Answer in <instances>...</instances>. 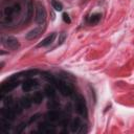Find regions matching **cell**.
I'll list each match as a JSON object with an SVG mask.
<instances>
[{"instance_id":"obj_1","label":"cell","mask_w":134,"mask_h":134,"mask_svg":"<svg viewBox=\"0 0 134 134\" xmlns=\"http://www.w3.org/2000/svg\"><path fill=\"white\" fill-rule=\"evenodd\" d=\"M53 83L55 84L57 88L59 89V91L61 92L62 95H64V96H69V95L72 94V92H73L72 87H71L66 81L60 79V80H54Z\"/></svg>"},{"instance_id":"obj_2","label":"cell","mask_w":134,"mask_h":134,"mask_svg":"<svg viewBox=\"0 0 134 134\" xmlns=\"http://www.w3.org/2000/svg\"><path fill=\"white\" fill-rule=\"evenodd\" d=\"M18 85H19V82H18V80H17L15 76L12 77V79H9L7 82H5V83H3V84L1 85V87H0V93H1V95L4 94V93H6V92L12 91V90L15 89Z\"/></svg>"},{"instance_id":"obj_3","label":"cell","mask_w":134,"mask_h":134,"mask_svg":"<svg viewBox=\"0 0 134 134\" xmlns=\"http://www.w3.org/2000/svg\"><path fill=\"white\" fill-rule=\"evenodd\" d=\"M75 109L77 111V113L83 116V117H87V106L85 103V99L82 95H77L76 99H75Z\"/></svg>"},{"instance_id":"obj_4","label":"cell","mask_w":134,"mask_h":134,"mask_svg":"<svg viewBox=\"0 0 134 134\" xmlns=\"http://www.w3.org/2000/svg\"><path fill=\"white\" fill-rule=\"evenodd\" d=\"M35 20L38 24H43L45 21H46V12L44 9V7L40 4L37 5V8H36V17H35Z\"/></svg>"},{"instance_id":"obj_5","label":"cell","mask_w":134,"mask_h":134,"mask_svg":"<svg viewBox=\"0 0 134 134\" xmlns=\"http://www.w3.org/2000/svg\"><path fill=\"white\" fill-rule=\"evenodd\" d=\"M39 87V84L36 80H32V79H28L26 81L23 82L22 84V90L25 91V92H28V91H31L32 89Z\"/></svg>"},{"instance_id":"obj_6","label":"cell","mask_w":134,"mask_h":134,"mask_svg":"<svg viewBox=\"0 0 134 134\" xmlns=\"http://www.w3.org/2000/svg\"><path fill=\"white\" fill-rule=\"evenodd\" d=\"M4 44L12 50H17L19 47H20V44H19V41L15 38V37H12V36H8L6 37L5 39V42Z\"/></svg>"},{"instance_id":"obj_7","label":"cell","mask_w":134,"mask_h":134,"mask_svg":"<svg viewBox=\"0 0 134 134\" xmlns=\"http://www.w3.org/2000/svg\"><path fill=\"white\" fill-rule=\"evenodd\" d=\"M39 131L42 133H46V134H53L55 132V129L52 125L48 122H42L39 125Z\"/></svg>"},{"instance_id":"obj_8","label":"cell","mask_w":134,"mask_h":134,"mask_svg":"<svg viewBox=\"0 0 134 134\" xmlns=\"http://www.w3.org/2000/svg\"><path fill=\"white\" fill-rule=\"evenodd\" d=\"M1 114H2V116H3L5 119H7V120H14L16 113H15L10 108H8V107L5 106L4 108L1 109Z\"/></svg>"},{"instance_id":"obj_9","label":"cell","mask_w":134,"mask_h":134,"mask_svg":"<svg viewBox=\"0 0 134 134\" xmlns=\"http://www.w3.org/2000/svg\"><path fill=\"white\" fill-rule=\"evenodd\" d=\"M82 126H83V124L81 122V119L80 118H74L70 122V130H71L72 133H79Z\"/></svg>"},{"instance_id":"obj_10","label":"cell","mask_w":134,"mask_h":134,"mask_svg":"<svg viewBox=\"0 0 134 134\" xmlns=\"http://www.w3.org/2000/svg\"><path fill=\"white\" fill-rule=\"evenodd\" d=\"M41 34H42V28H41V27L34 28V29H31L30 31H28V32L26 34V39H27V40H35V39H37Z\"/></svg>"},{"instance_id":"obj_11","label":"cell","mask_w":134,"mask_h":134,"mask_svg":"<svg viewBox=\"0 0 134 134\" xmlns=\"http://www.w3.org/2000/svg\"><path fill=\"white\" fill-rule=\"evenodd\" d=\"M55 37H57V34H55V32L50 34V35L47 36L41 43L38 44V47H45V46H48L49 44H51V43L53 42V40L55 39Z\"/></svg>"},{"instance_id":"obj_12","label":"cell","mask_w":134,"mask_h":134,"mask_svg":"<svg viewBox=\"0 0 134 134\" xmlns=\"http://www.w3.org/2000/svg\"><path fill=\"white\" fill-rule=\"evenodd\" d=\"M60 116H61V113H60L59 111H55V110L48 111L47 114H46L47 119L50 120V121H55V120L60 119Z\"/></svg>"},{"instance_id":"obj_13","label":"cell","mask_w":134,"mask_h":134,"mask_svg":"<svg viewBox=\"0 0 134 134\" xmlns=\"http://www.w3.org/2000/svg\"><path fill=\"white\" fill-rule=\"evenodd\" d=\"M19 102H20V104L22 105V107L25 108V109H26V108H29V107L31 106V104L34 103V102H32V98H29L28 96H22Z\"/></svg>"},{"instance_id":"obj_14","label":"cell","mask_w":134,"mask_h":134,"mask_svg":"<svg viewBox=\"0 0 134 134\" xmlns=\"http://www.w3.org/2000/svg\"><path fill=\"white\" fill-rule=\"evenodd\" d=\"M10 129V125L8 124L7 119H3V118H0V130L4 133H7Z\"/></svg>"},{"instance_id":"obj_15","label":"cell","mask_w":134,"mask_h":134,"mask_svg":"<svg viewBox=\"0 0 134 134\" xmlns=\"http://www.w3.org/2000/svg\"><path fill=\"white\" fill-rule=\"evenodd\" d=\"M44 92H45V94L49 97V98H53L54 96H55V90H54V88L51 86V85H48V86H46L45 87V89H44Z\"/></svg>"},{"instance_id":"obj_16","label":"cell","mask_w":134,"mask_h":134,"mask_svg":"<svg viewBox=\"0 0 134 134\" xmlns=\"http://www.w3.org/2000/svg\"><path fill=\"white\" fill-rule=\"evenodd\" d=\"M100 17H102L100 14H94V15H92V16L89 18V23H90L91 25L97 24V23L99 22V20H100Z\"/></svg>"},{"instance_id":"obj_17","label":"cell","mask_w":134,"mask_h":134,"mask_svg":"<svg viewBox=\"0 0 134 134\" xmlns=\"http://www.w3.org/2000/svg\"><path fill=\"white\" fill-rule=\"evenodd\" d=\"M31 98H32V102L38 105V104L42 103V100H43V94L41 92H35Z\"/></svg>"},{"instance_id":"obj_18","label":"cell","mask_w":134,"mask_h":134,"mask_svg":"<svg viewBox=\"0 0 134 134\" xmlns=\"http://www.w3.org/2000/svg\"><path fill=\"white\" fill-rule=\"evenodd\" d=\"M51 5H52V7H53L55 10H58V12H61V10L63 9L62 3L59 2L58 0H51Z\"/></svg>"},{"instance_id":"obj_19","label":"cell","mask_w":134,"mask_h":134,"mask_svg":"<svg viewBox=\"0 0 134 134\" xmlns=\"http://www.w3.org/2000/svg\"><path fill=\"white\" fill-rule=\"evenodd\" d=\"M66 32L65 31H62L60 35H59V39H58V44L60 45V44H62L64 41H65V39H66Z\"/></svg>"},{"instance_id":"obj_20","label":"cell","mask_w":134,"mask_h":134,"mask_svg":"<svg viewBox=\"0 0 134 134\" xmlns=\"http://www.w3.org/2000/svg\"><path fill=\"white\" fill-rule=\"evenodd\" d=\"M25 127H26V124H25V122L20 124V125L17 127V129H16V133H21V132L25 129Z\"/></svg>"},{"instance_id":"obj_21","label":"cell","mask_w":134,"mask_h":134,"mask_svg":"<svg viewBox=\"0 0 134 134\" xmlns=\"http://www.w3.org/2000/svg\"><path fill=\"white\" fill-rule=\"evenodd\" d=\"M63 20H64V22H66V23H70V22H71V20H70V18H69V15L66 14V13L63 14Z\"/></svg>"},{"instance_id":"obj_22","label":"cell","mask_w":134,"mask_h":134,"mask_svg":"<svg viewBox=\"0 0 134 134\" xmlns=\"http://www.w3.org/2000/svg\"><path fill=\"white\" fill-rule=\"evenodd\" d=\"M39 116H40L39 114H36V115H34V116H31V118H30V122H32V121H35V120H37Z\"/></svg>"}]
</instances>
